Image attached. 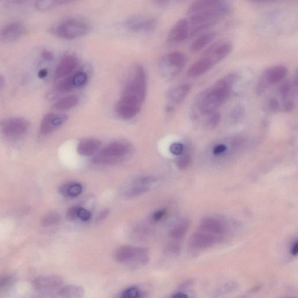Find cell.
I'll list each match as a JSON object with an SVG mask.
<instances>
[{
	"label": "cell",
	"mask_w": 298,
	"mask_h": 298,
	"mask_svg": "<svg viewBox=\"0 0 298 298\" xmlns=\"http://www.w3.org/2000/svg\"><path fill=\"white\" fill-rule=\"evenodd\" d=\"M237 78L236 73H230L218 81L214 87L200 94L195 102L197 112L206 116L216 111L229 97L232 85Z\"/></svg>",
	"instance_id": "6da1fadb"
},
{
	"label": "cell",
	"mask_w": 298,
	"mask_h": 298,
	"mask_svg": "<svg viewBox=\"0 0 298 298\" xmlns=\"http://www.w3.org/2000/svg\"><path fill=\"white\" fill-rule=\"evenodd\" d=\"M230 7L225 2L212 9L189 16V36H194L213 27L229 13Z\"/></svg>",
	"instance_id": "7a4b0ae2"
},
{
	"label": "cell",
	"mask_w": 298,
	"mask_h": 298,
	"mask_svg": "<svg viewBox=\"0 0 298 298\" xmlns=\"http://www.w3.org/2000/svg\"><path fill=\"white\" fill-rule=\"evenodd\" d=\"M91 30V26L84 20L69 19L59 24L55 34L60 39L71 40L87 35Z\"/></svg>",
	"instance_id": "3957f363"
},
{
	"label": "cell",
	"mask_w": 298,
	"mask_h": 298,
	"mask_svg": "<svg viewBox=\"0 0 298 298\" xmlns=\"http://www.w3.org/2000/svg\"><path fill=\"white\" fill-rule=\"evenodd\" d=\"M116 260L121 263H134L146 265L149 259L148 252L144 248L131 246H123L118 248L114 255Z\"/></svg>",
	"instance_id": "277c9868"
},
{
	"label": "cell",
	"mask_w": 298,
	"mask_h": 298,
	"mask_svg": "<svg viewBox=\"0 0 298 298\" xmlns=\"http://www.w3.org/2000/svg\"><path fill=\"white\" fill-rule=\"evenodd\" d=\"M129 152V147L123 143H113L102 149L93 162L97 165H109L115 163Z\"/></svg>",
	"instance_id": "5b68a950"
},
{
	"label": "cell",
	"mask_w": 298,
	"mask_h": 298,
	"mask_svg": "<svg viewBox=\"0 0 298 298\" xmlns=\"http://www.w3.org/2000/svg\"><path fill=\"white\" fill-rule=\"evenodd\" d=\"M28 122L24 118L10 117L0 122V131L3 136L10 140H18L26 133Z\"/></svg>",
	"instance_id": "8992f818"
},
{
	"label": "cell",
	"mask_w": 298,
	"mask_h": 298,
	"mask_svg": "<svg viewBox=\"0 0 298 298\" xmlns=\"http://www.w3.org/2000/svg\"><path fill=\"white\" fill-rule=\"evenodd\" d=\"M147 79L145 69L137 65L131 77L126 86L124 94L136 96L144 101L146 94Z\"/></svg>",
	"instance_id": "52a82bcc"
},
{
	"label": "cell",
	"mask_w": 298,
	"mask_h": 298,
	"mask_svg": "<svg viewBox=\"0 0 298 298\" xmlns=\"http://www.w3.org/2000/svg\"><path fill=\"white\" fill-rule=\"evenodd\" d=\"M143 101L136 96L124 94L116 105V112L122 119L129 120L140 112Z\"/></svg>",
	"instance_id": "ba28073f"
},
{
	"label": "cell",
	"mask_w": 298,
	"mask_h": 298,
	"mask_svg": "<svg viewBox=\"0 0 298 298\" xmlns=\"http://www.w3.org/2000/svg\"><path fill=\"white\" fill-rule=\"evenodd\" d=\"M288 72V69L283 65H278L267 69L261 77L257 91L259 95H262L270 85H275L283 80L287 75Z\"/></svg>",
	"instance_id": "9c48e42d"
},
{
	"label": "cell",
	"mask_w": 298,
	"mask_h": 298,
	"mask_svg": "<svg viewBox=\"0 0 298 298\" xmlns=\"http://www.w3.org/2000/svg\"><path fill=\"white\" fill-rule=\"evenodd\" d=\"M25 28L22 23L12 22L6 24L0 30V41L11 43L19 39L23 36Z\"/></svg>",
	"instance_id": "30bf717a"
},
{
	"label": "cell",
	"mask_w": 298,
	"mask_h": 298,
	"mask_svg": "<svg viewBox=\"0 0 298 298\" xmlns=\"http://www.w3.org/2000/svg\"><path fill=\"white\" fill-rule=\"evenodd\" d=\"M232 50V46L229 42L217 43L208 48L203 57H207L215 65L226 59Z\"/></svg>",
	"instance_id": "8fae6325"
},
{
	"label": "cell",
	"mask_w": 298,
	"mask_h": 298,
	"mask_svg": "<svg viewBox=\"0 0 298 298\" xmlns=\"http://www.w3.org/2000/svg\"><path fill=\"white\" fill-rule=\"evenodd\" d=\"M154 182L155 179L151 177L138 179L123 191L124 197L134 198L144 194L150 189Z\"/></svg>",
	"instance_id": "7c38bea8"
},
{
	"label": "cell",
	"mask_w": 298,
	"mask_h": 298,
	"mask_svg": "<svg viewBox=\"0 0 298 298\" xmlns=\"http://www.w3.org/2000/svg\"><path fill=\"white\" fill-rule=\"evenodd\" d=\"M63 280L58 276H43L37 277L33 281V285L37 290L42 292L50 291L60 288Z\"/></svg>",
	"instance_id": "4fadbf2b"
},
{
	"label": "cell",
	"mask_w": 298,
	"mask_h": 298,
	"mask_svg": "<svg viewBox=\"0 0 298 298\" xmlns=\"http://www.w3.org/2000/svg\"><path fill=\"white\" fill-rule=\"evenodd\" d=\"M189 37V23L186 19H181L174 24L169 32L168 40L170 43L183 42Z\"/></svg>",
	"instance_id": "5bb4252c"
},
{
	"label": "cell",
	"mask_w": 298,
	"mask_h": 298,
	"mask_svg": "<svg viewBox=\"0 0 298 298\" xmlns=\"http://www.w3.org/2000/svg\"><path fill=\"white\" fill-rule=\"evenodd\" d=\"M165 63L171 76L180 72L186 62V57L180 51H174L166 57Z\"/></svg>",
	"instance_id": "9a60e30c"
},
{
	"label": "cell",
	"mask_w": 298,
	"mask_h": 298,
	"mask_svg": "<svg viewBox=\"0 0 298 298\" xmlns=\"http://www.w3.org/2000/svg\"><path fill=\"white\" fill-rule=\"evenodd\" d=\"M66 120L67 117L64 115L54 113L47 114L43 118L42 123H41V134L46 136L51 133L53 130L62 125Z\"/></svg>",
	"instance_id": "2e32d148"
},
{
	"label": "cell",
	"mask_w": 298,
	"mask_h": 298,
	"mask_svg": "<svg viewBox=\"0 0 298 298\" xmlns=\"http://www.w3.org/2000/svg\"><path fill=\"white\" fill-rule=\"evenodd\" d=\"M156 19L153 18H132L126 22V26L134 32L148 33L153 32L157 26Z\"/></svg>",
	"instance_id": "e0dca14e"
},
{
	"label": "cell",
	"mask_w": 298,
	"mask_h": 298,
	"mask_svg": "<svg viewBox=\"0 0 298 298\" xmlns=\"http://www.w3.org/2000/svg\"><path fill=\"white\" fill-rule=\"evenodd\" d=\"M224 3V0H195L191 4L187 10L189 16L198 12L212 9Z\"/></svg>",
	"instance_id": "ac0fdd59"
},
{
	"label": "cell",
	"mask_w": 298,
	"mask_h": 298,
	"mask_svg": "<svg viewBox=\"0 0 298 298\" xmlns=\"http://www.w3.org/2000/svg\"><path fill=\"white\" fill-rule=\"evenodd\" d=\"M217 237L205 232H198L193 236L191 244L197 250H202L211 247L215 242Z\"/></svg>",
	"instance_id": "d6986e66"
},
{
	"label": "cell",
	"mask_w": 298,
	"mask_h": 298,
	"mask_svg": "<svg viewBox=\"0 0 298 298\" xmlns=\"http://www.w3.org/2000/svg\"><path fill=\"white\" fill-rule=\"evenodd\" d=\"M77 61L75 57L68 55L63 57L56 71L57 77H63L70 74L76 68Z\"/></svg>",
	"instance_id": "ffe728a7"
},
{
	"label": "cell",
	"mask_w": 298,
	"mask_h": 298,
	"mask_svg": "<svg viewBox=\"0 0 298 298\" xmlns=\"http://www.w3.org/2000/svg\"><path fill=\"white\" fill-rule=\"evenodd\" d=\"M214 65L210 59L203 57L202 59L191 65L187 73L191 77L201 76L209 71Z\"/></svg>",
	"instance_id": "44dd1931"
},
{
	"label": "cell",
	"mask_w": 298,
	"mask_h": 298,
	"mask_svg": "<svg viewBox=\"0 0 298 298\" xmlns=\"http://www.w3.org/2000/svg\"><path fill=\"white\" fill-rule=\"evenodd\" d=\"M191 87L188 84H182L171 88L168 92L169 100L175 104L182 103L190 92Z\"/></svg>",
	"instance_id": "7402d4cb"
},
{
	"label": "cell",
	"mask_w": 298,
	"mask_h": 298,
	"mask_svg": "<svg viewBox=\"0 0 298 298\" xmlns=\"http://www.w3.org/2000/svg\"><path fill=\"white\" fill-rule=\"evenodd\" d=\"M100 145L99 141L89 139L79 143L77 146V152L80 156H91L99 150Z\"/></svg>",
	"instance_id": "603a6c76"
},
{
	"label": "cell",
	"mask_w": 298,
	"mask_h": 298,
	"mask_svg": "<svg viewBox=\"0 0 298 298\" xmlns=\"http://www.w3.org/2000/svg\"><path fill=\"white\" fill-rule=\"evenodd\" d=\"M200 230L213 236L219 235L223 233L224 227L218 220L208 218L203 220L200 225Z\"/></svg>",
	"instance_id": "cb8c5ba5"
},
{
	"label": "cell",
	"mask_w": 298,
	"mask_h": 298,
	"mask_svg": "<svg viewBox=\"0 0 298 298\" xmlns=\"http://www.w3.org/2000/svg\"><path fill=\"white\" fill-rule=\"evenodd\" d=\"M216 34L214 32H207L202 34L196 39L191 46V50L197 52L203 50L215 39Z\"/></svg>",
	"instance_id": "d4e9b609"
},
{
	"label": "cell",
	"mask_w": 298,
	"mask_h": 298,
	"mask_svg": "<svg viewBox=\"0 0 298 298\" xmlns=\"http://www.w3.org/2000/svg\"><path fill=\"white\" fill-rule=\"evenodd\" d=\"M59 192L64 197L75 198L78 197L83 192V186L78 183L68 182L61 186Z\"/></svg>",
	"instance_id": "484cf974"
},
{
	"label": "cell",
	"mask_w": 298,
	"mask_h": 298,
	"mask_svg": "<svg viewBox=\"0 0 298 298\" xmlns=\"http://www.w3.org/2000/svg\"><path fill=\"white\" fill-rule=\"evenodd\" d=\"M84 294V289L76 285H66L60 288L58 291V295L63 297H82Z\"/></svg>",
	"instance_id": "4316f807"
},
{
	"label": "cell",
	"mask_w": 298,
	"mask_h": 298,
	"mask_svg": "<svg viewBox=\"0 0 298 298\" xmlns=\"http://www.w3.org/2000/svg\"><path fill=\"white\" fill-rule=\"evenodd\" d=\"M78 97L75 95L64 97L55 104V108L59 110H68L75 107L78 103Z\"/></svg>",
	"instance_id": "83f0119b"
},
{
	"label": "cell",
	"mask_w": 298,
	"mask_h": 298,
	"mask_svg": "<svg viewBox=\"0 0 298 298\" xmlns=\"http://www.w3.org/2000/svg\"><path fill=\"white\" fill-rule=\"evenodd\" d=\"M60 220V214L56 211H52L45 215L43 218L42 225L44 227L55 226L59 223Z\"/></svg>",
	"instance_id": "f1b7e54d"
},
{
	"label": "cell",
	"mask_w": 298,
	"mask_h": 298,
	"mask_svg": "<svg viewBox=\"0 0 298 298\" xmlns=\"http://www.w3.org/2000/svg\"><path fill=\"white\" fill-rule=\"evenodd\" d=\"M205 125L207 128L214 129L218 126L220 123L221 116L219 113L214 111L207 114Z\"/></svg>",
	"instance_id": "f546056e"
},
{
	"label": "cell",
	"mask_w": 298,
	"mask_h": 298,
	"mask_svg": "<svg viewBox=\"0 0 298 298\" xmlns=\"http://www.w3.org/2000/svg\"><path fill=\"white\" fill-rule=\"evenodd\" d=\"M189 224L183 223L175 227L170 232L171 237L175 239H181L184 236L188 230Z\"/></svg>",
	"instance_id": "4dcf8cb0"
},
{
	"label": "cell",
	"mask_w": 298,
	"mask_h": 298,
	"mask_svg": "<svg viewBox=\"0 0 298 298\" xmlns=\"http://www.w3.org/2000/svg\"><path fill=\"white\" fill-rule=\"evenodd\" d=\"M57 5V0H37L35 7L40 11H45L51 9Z\"/></svg>",
	"instance_id": "1f68e13d"
},
{
	"label": "cell",
	"mask_w": 298,
	"mask_h": 298,
	"mask_svg": "<svg viewBox=\"0 0 298 298\" xmlns=\"http://www.w3.org/2000/svg\"><path fill=\"white\" fill-rule=\"evenodd\" d=\"M16 280V277L12 275H7L0 277V290H4L12 286Z\"/></svg>",
	"instance_id": "d6a6232c"
},
{
	"label": "cell",
	"mask_w": 298,
	"mask_h": 298,
	"mask_svg": "<svg viewBox=\"0 0 298 298\" xmlns=\"http://www.w3.org/2000/svg\"><path fill=\"white\" fill-rule=\"evenodd\" d=\"M74 87L72 83V76L67 77L62 81H61L57 86V89L61 92H67Z\"/></svg>",
	"instance_id": "836d02e7"
},
{
	"label": "cell",
	"mask_w": 298,
	"mask_h": 298,
	"mask_svg": "<svg viewBox=\"0 0 298 298\" xmlns=\"http://www.w3.org/2000/svg\"><path fill=\"white\" fill-rule=\"evenodd\" d=\"M88 75L84 72H79L72 76V83L74 87H80L87 83Z\"/></svg>",
	"instance_id": "e575fe53"
},
{
	"label": "cell",
	"mask_w": 298,
	"mask_h": 298,
	"mask_svg": "<svg viewBox=\"0 0 298 298\" xmlns=\"http://www.w3.org/2000/svg\"><path fill=\"white\" fill-rule=\"evenodd\" d=\"M141 296V292L137 288H129L126 289L122 293V297L123 298H136Z\"/></svg>",
	"instance_id": "d590c367"
},
{
	"label": "cell",
	"mask_w": 298,
	"mask_h": 298,
	"mask_svg": "<svg viewBox=\"0 0 298 298\" xmlns=\"http://www.w3.org/2000/svg\"><path fill=\"white\" fill-rule=\"evenodd\" d=\"M191 162V158L189 155H183L179 158L177 165L180 170H185L188 167Z\"/></svg>",
	"instance_id": "8d00e7d4"
},
{
	"label": "cell",
	"mask_w": 298,
	"mask_h": 298,
	"mask_svg": "<svg viewBox=\"0 0 298 298\" xmlns=\"http://www.w3.org/2000/svg\"><path fill=\"white\" fill-rule=\"evenodd\" d=\"M170 150L175 156H180L184 150V147L181 143H174L171 145Z\"/></svg>",
	"instance_id": "74e56055"
},
{
	"label": "cell",
	"mask_w": 298,
	"mask_h": 298,
	"mask_svg": "<svg viewBox=\"0 0 298 298\" xmlns=\"http://www.w3.org/2000/svg\"><path fill=\"white\" fill-rule=\"evenodd\" d=\"M80 207L73 206L68 210L67 212V218L69 220H74L78 218V211Z\"/></svg>",
	"instance_id": "f35d334b"
},
{
	"label": "cell",
	"mask_w": 298,
	"mask_h": 298,
	"mask_svg": "<svg viewBox=\"0 0 298 298\" xmlns=\"http://www.w3.org/2000/svg\"><path fill=\"white\" fill-rule=\"evenodd\" d=\"M92 213L91 211L84 209L83 207H80L78 211V218L83 220L84 222L88 221L91 219Z\"/></svg>",
	"instance_id": "ab89813d"
},
{
	"label": "cell",
	"mask_w": 298,
	"mask_h": 298,
	"mask_svg": "<svg viewBox=\"0 0 298 298\" xmlns=\"http://www.w3.org/2000/svg\"><path fill=\"white\" fill-rule=\"evenodd\" d=\"M243 114V110L241 107H239V106H237L233 110L231 114V116L232 119L234 120H237L240 119V118L242 117Z\"/></svg>",
	"instance_id": "60d3db41"
},
{
	"label": "cell",
	"mask_w": 298,
	"mask_h": 298,
	"mask_svg": "<svg viewBox=\"0 0 298 298\" xmlns=\"http://www.w3.org/2000/svg\"><path fill=\"white\" fill-rule=\"evenodd\" d=\"M268 108L273 112H278L280 109L279 101L275 98H272L270 101H269Z\"/></svg>",
	"instance_id": "b9f144b4"
},
{
	"label": "cell",
	"mask_w": 298,
	"mask_h": 298,
	"mask_svg": "<svg viewBox=\"0 0 298 298\" xmlns=\"http://www.w3.org/2000/svg\"><path fill=\"white\" fill-rule=\"evenodd\" d=\"M227 149V148L226 145L220 144L214 147L213 150V154L215 156H218V155L222 154L226 152Z\"/></svg>",
	"instance_id": "7bdbcfd3"
},
{
	"label": "cell",
	"mask_w": 298,
	"mask_h": 298,
	"mask_svg": "<svg viewBox=\"0 0 298 298\" xmlns=\"http://www.w3.org/2000/svg\"><path fill=\"white\" fill-rule=\"evenodd\" d=\"M289 90H290V87H289V84L287 83L284 84L281 86L280 88L281 95H282L284 98L287 97L289 93Z\"/></svg>",
	"instance_id": "ee69618b"
},
{
	"label": "cell",
	"mask_w": 298,
	"mask_h": 298,
	"mask_svg": "<svg viewBox=\"0 0 298 298\" xmlns=\"http://www.w3.org/2000/svg\"><path fill=\"white\" fill-rule=\"evenodd\" d=\"M42 57L44 60L51 61L54 60L55 56L52 52L47 50H44L42 52Z\"/></svg>",
	"instance_id": "f6af8a7d"
},
{
	"label": "cell",
	"mask_w": 298,
	"mask_h": 298,
	"mask_svg": "<svg viewBox=\"0 0 298 298\" xmlns=\"http://www.w3.org/2000/svg\"><path fill=\"white\" fill-rule=\"evenodd\" d=\"M165 210H158L154 213L153 215V219L154 221L157 222L160 220L166 214Z\"/></svg>",
	"instance_id": "bcb514c9"
},
{
	"label": "cell",
	"mask_w": 298,
	"mask_h": 298,
	"mask_svg": "<svg viewBox=\"0 0 298 298\" xmlns=\"http://www.w3.org/2000/svg\"><path fill=\"white\" fill-rule=\"evenodd\" d=\"M109 213V211L107 209L104 210L103 211L101 212L99 215L98 216V218L97 219V222H100L101 221H103V220L107 218V216L108 215Z\"/></svg>",
	"instance_id": "7dc6e473"
},
{
	"label": "cell",
	"mask_w": 298,
	"mask_h": 298,
	"mask_svg": "<svg viewBox=\"0 0 298 298\" xmlns=\"http://www.w3.org/2000/svg\"><path fill=\"white\" fill-rule=\"evenodd\" d=\"M298 251V243L296 241L294 244L293 245V246L291 249V254L293 256H296L297 254Z\"/></svg>",
	"instance_id": "c3c4849f"
},
{
	"label": "cell",
	"mask_w": 298,
	"mask_h": 298,
	"mask_svg": "<svg viewBox=\"0 0 298 298\" xmlns=\"http://www.w3.org/2000/svg\"><path fill=\"white\" fill-rule=\"evenodd\" d=\"M248 2L254 3H270L279 1V0H247Z\"/></svg>",
	"instance_id": "681fc988"
},
{
	"label": "cell",
	"mask_w": 298,
	"mask_h": 298,
	"mask_svg": "<svg viewBox=\"0 0 298 298\" xmlns=\"http://www.w3.org/2000/svg\"><path fill=\"white\" fill-rule=\"evenodd\" d=\"M293 102L292 101H288V103L285 104V111L287 112H290L291 111H292L293 108Z\"/></svg>",
	"instance_id": "f907efd6"
},
{
	"label": "cell",
	"mask_w": 298,
	"mask_h": 298,
	"mask_svg": "<svg viewBox=\"0 0 298 298\" xmlns=\"http://www.w3.org/2000/svg\"><path fill=\"white\" fill-rule=\"evenodd\" d=\"M47 70L46 69H43L40 70L38 73V76L40 78H44L47 75Z\"/></svg>",
	"instance_id": "816d5d0a"
},
{
	"label": "cell",
	"mask_w": 298,
	"mask_h": 298,
	"mask_svg": "<svg viewBox=\"0 0 298 298\" xmlns=\"http://www.w3.org/2000/svg\"><path fill=\"white\" fill-rule=\"evenodd\" d=\"M74 1L76 0H57V5H64V4H69Z\"/></svg>",
	"instance_id": "f5cc1de1"
},
{
	"label": "cell",
	"mask_w": 298,
	"mask_h": 298,
	"mask_svg": "<svg viewBox=\"0 0 298 298\" xmlns=\"http://www.w3.org/2000/svg\"><path fill=\"white\" fill-rule=\"evenodd\" d=\"M5 84H6L5 78H4V77L3 75H0V91H1V90L4 88V86H5Z\"/></svg>",
	"instance_id": "db71d44e"
},
{
	"label": "cell",
	"mask_w": 298,
	"mask_h": 298,
	"mask_svg": "<svg viewBox=\"0 0 298 298\" xmlns=\"http://www.w3.org/2000/svg\"><path fill=\"white\" fill-rule=\"evenodd\" d=\"M174 297H188L185 293H177L173 296Z\"/></svg>",
	"instance_id": "11a10c76"
},
{
	"label": "cell",
	"mask_w": 298,
	"mask_h": 298,
	"mask_svg": "<svg viewBox=\"0 0 298 298\" xmlns=\"http://www.w3.org/2000/svg\"><path fill=\"white\" fill-rule=\"evenodd\" d=\"M171 0H156V2L157 4H160V5H164L167 3H168Z\"/></svg>",
	"instance_id": "9f6ffc18"
},
{
	"label": "cell",
	"mask_w": 298,
	"mask_h": 298,
	"mask_svg": "<svg viewBox=\"0 0 298 298\" xmlns=\"http://www.w3.org/2000/svg\"><path fill=\"white\" fill-rule=\"evenodd\" d=\"M183 1H185V0H177V2H183Z\"/></svg>",
	"instance_id": "6f0895ef"
}]
</instances>
